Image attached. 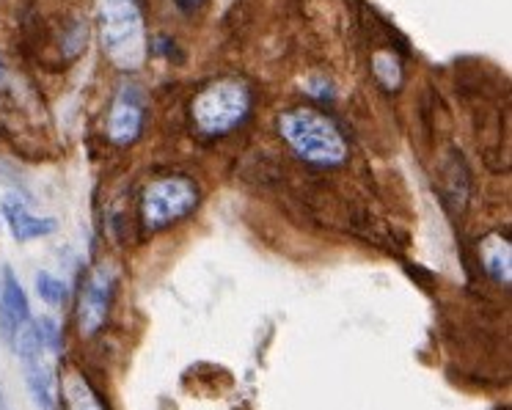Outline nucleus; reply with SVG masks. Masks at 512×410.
I'll list each match as a JSON object with an SVG mask.
<instances>
[{
	"mask_svg": "<svg viewBox=\"0 0 512 410\" xmlns=\"http://www.w3.org/2000/svg\"><path fill=\"white\" fill-rule=\"evenodd\" d=\"M36 292L50 306H61L67 300V284L61 278L53 276V273H45V270L36 273Z\"/></svg>",
	"mask_w": 512,
	"mask_h": 410,
	"instance_id": "nucleus-13",
	"label": "nucleus"
},
{
	"mask_svg": "<svg viewBox=\"0 0 512 410\" xmlns=\"http://www.w3.org/2000/svg\"><path fill=\"white\" fill-rule=\"evenodd\" d=\"M102 47L116 67L138 69L146 58L144 14L138 0H97Z\"/></svg>",
	"mask_w": 512,
	"mask_h": 410,
	"instance_id": "nucleus-2",
	"label": "nucleus"
},
{
	"mask_svg": "<svg viewBox=\"0 0 512 410\" xmlns=\"http://www.w3.org/2000/svg\"><path fill=\"white\" fill-rule=\"evenodd\" d=\"M204 0H177V6L182 12H193V9H199Z\"/></svg>",
	"mask_w": 512,
	"mask_h": 410,
	"instance_id": "nucleus-16",
	"label": "nucleus"
},
{
	"mask_svg": "<svg viewBox=\"0 0 512 410\" xmlns=\"http://www.w3.org/2000/svg\"><path fill=\"white\" fill-rule=\"evenodd\" d=\"M190 111L201 133L226 135L245 122L251 111V91L240 80H212L193 97Z\"/></svg>",
	"mask_w": 512,
	"mask_h": 410,
	"instance_id": "nucleus-3",
	"label": "nucleus"
},
{
	"mask_svg": "<svg viewBox=\"0 0 512 410\" xmlns=\"http://www.w3.org/2000/svg\"><path fill=\"white\" fill-rule=\"evenodd\" d=\"M6 83V64H3V58H0V86Z\"/></svg>",
	"mask_w": 512,
	"mask_h": 410,
	"instance_id": "nucleus-18",
	"label": "nucleus"
},
{
	"mask_svg": "<svg viewBox=\"0 0 512 410\" xmlns=\"http://www.w3.org/2000/svg\"><path fill=\"white\" fill-rule=\"evenodd\" d=\"M199 204V188L188 177H160L149 182L141 199V218L146 232H160L171 223L188 218Z\"/></svg>",
	"mask_w": 512,
	"mask_h": 410,
	"instance_id": "nucleus-4",
	"label": "nucleus"
},
{
	"mask_svg": "<svg viewBox=\"0 0 512 410\" xmlns=\"http://www.w3.org/2000/svg\"><path fill=\"white\" fill-rule=\"evenodd\" d=\"M25 322H31V303H28L20 278L6 265L3 278H0V336L14 347V339Z\"/></svg>",
	"mask_w": 512,
	"mask_h": 410,
	"instance_id": "nucleus-7",
	"label": "nucleus"
},
{
	"mask_svg": "<svg viewBox=\"0 0 512 410\" xmlns=\"http://www.w3.org/2000/svg\"><path fill=\"white\" fill-rule=\"evenodd\" d=\"M279 133L303 163L317 168L342 166L350 155L345 135L314 108H292L279 116Z\"/></svg>",
	"mask_w": 512,
	"mask_h": 410,
	"instance_id": "nucleus-1",
	"label": "nucleus"
},
{
	"mask_svg": "<svg viewBox=\"0 0 512 410\" xmlns=\"http://www.w3.org/2000/svg\"><path fill=\"white\" fill-rule=\"evenodd\" d=\"M23 364L25 386H28V394H31V399L36 402V408L56 410V394H53V375H50V366L42 361V355L25 358Z\"/></svg>",
	"mask_w": 512,
	"mask_h": 410,
	"instance_id": "nucleus-9",
	"label": "nucleus"
},
{
	"mask_svg": "<svg viewBox=\"0 0 512 410\" xmlns=\"http://www.w3.org/2000/svg\"><path fill=\"white\" fill-rule=\"evenodd\" d=\"M61 397L67 410H105L102 399L97 397V391L91 388V383L80 372H67L61 380Z\"/></svg>",
	"mask_w": 512,
	"mask_h": 410,
	"instance_id": "nucleus-11",
	"label": "nucleus"
},
{
	"mask_svg": "<svg viewBox=\"0 0 512 410\" xmlns=\"http://www.w3.org/2000/svg\"><path fill=\"white\" fill-rule=\"evenodd\" d=\"M0 410H12L9 408V399H6V394H3V386H0Z\"/></svg>",
	"mask_w": 512,
	"mask_h": 410,
	"instance_id": "nucleus-17",
	"label": "nucleus"
},
{
	"mask_svg": "<svg viewBox=\"0 0 512 410\" xmlns=\"http://www.w3.org/2000/svg\"><path fill=\"white\" fill-rule=\"evenodd\" d=\"M482 265L488 270V276L499 284H510L512 276V256L510 240L501 234H488V240L482 243Z\"/></svg>",
	"mask_w": 512,
	"mask_h": 410,
	"instance_id": "nucleus-10",
	"label": "nucleus"
},
{
	"mask_svg": "<svg viewBox=\"0 0 512 410\" xmlns=\"http://www.w3.org/2000/svg\"><path fill=\"white\" fill-rule=\"evenodd\" d=\"M372 72H375V80H378L383 89H400L402 64L397 53H378V56L372 58Z\"/></svg>",
	"mask_w": 512,
	"mask_h": 410,
	"instance_id": "nucleus-12",
	"label": "nucleus"
},
{
	"mask_svg": "<svg viewBox=\"0 0 512 410\" xmlns=\"http://www.w3.org/2000/svg\"><path fill=\"white\" fill-rule=\"evenodd\" d=\"M0 215L14 234L17 243H31V240H42L47 234L56 232V218H45V215H34L25 207L17 196H6L0 201Z\"/></svg>",
	"mask_w": 512,
	"mask_h": 410,
	"instance_id": "nucleus-8",
	"label": "nucleus"
},
{
	"mask_svg": "<svg viewBox=\"0 0 512 410\" xmlns=\"http://www.w3.org/2000/svg\"><path fill=\"white\" fill-rule=\"evenodd\" d=\"M309 94H312L314 100H334V86H331L328 80L317 78L309 83Z\"/></svg>",
	"mask_w": 512,
	"mask_h": 410,
	"instance_id": "nucleus-15",
	"label": "nucleus"
},
{
	"mask_svg": "<svg viewBox=\"0 0 512 410\" xmlns=\"http://www.w3.org/2000/svg\"><path fill=\"white\" fill-rule=\"evenodd\" d=\"M34 328H36V336H39V342H42V350L47 353L58 355L61 353V328H58V322L53 317H42V320H34Z\"/></svg>",
	"mask_w": 512,
	"mask_h": 410,
	"instance_id": "nucleus-14",
	"label": "nucleus"
},
{
	"mask_svg": "<svg viewBox=\"0 0 512 410\" xmlns=\"http://www.w3.org/2000/svg\"><path fill=\"white\" fill-rule=\"evenodd\" d=\"M146 97L138 83H122V89L113 97L111 113H108V138L116 146H130L144 130Z\"/></svg>",
	"mask_w": 512,
	"mask_h": 410,
	"instance_id": "nucleus-6",
	"label": "nucleus"
},
{
	"mask_svg": "<svg viewBox=\"0 0 512 410\" xmlns=\"http://www.w3.org/2000/svg\"><path fill=\"white\" fill-rule=\"evenodd\" d=\"M113 284H116V278H113L111 265H97L86 278L78 303V328L83 336H94L108 322Z\"/></svg>",
	"mask_w": 512,
	"mask_h": 410,
	"instance_id": "nucleus-5",
	"label": "nucleus"
}]
</instances>
